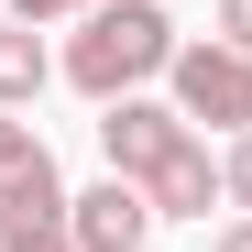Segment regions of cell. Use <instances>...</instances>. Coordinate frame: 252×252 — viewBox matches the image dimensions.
Returning <instances> with one entry per match:
<instances>
[{"label":"cell","mask_w":252,"mask_h":252,"mask_svg":"<svg viewBox=\"0 0 252 252\" xmlns=\"http://www.w3.org/2000/svg\"><path fill=\"white\" fill-rule=\"evenodd\" d=\"M164 66H176V22H164V0H99V11L77 22V44L55 55V77L88 88L99 110L132 99L143 77H164Z\"/></svg>","instance_id":"1"},{"label":"cell","mask_w":252,"mask_h":252,"mask_svg":"<svg viewBox=\"0 0 252 252\" xmlns=\"http://www.w3.org/2000/svg\"><path fill=\"white\" fill-rule=\"evenodd\" d=\"M164 77H176V121H187V132H197V121H208V132H252V55L241 44H176Z\"/></svg>","instance_id":"2"},{"label":"cell","mask_w":252,"mask_h":252,"mask_svg":"<svg viewBox=\"0 0 252 252\" xmlns=\"http://www.w3.org/2000/svg\"><path fill=\"white\" fill-rule=\"evenodd\" d=\"M176 143H197L187 121H176V99H110V110H99V154H110V176H132V187H143Z\"/></svg>","instance_id":"3"},{"label":"cell","mask_w":252,"mask_h":252,"mask_svg":"<svg viewBox=\"0 0 252 252\" xmlns=\"http://www.w3.org/2000/svg\"><path fill=\"white\" fill-rule=\"evenodd\" d=\"M66 230H77V252H143L154 241V197L132 176H99L88 197H66Z\"/></svg>","instance_id":"4"},{"label":"cell","mask_w":252,"mask_h":252,"mask_svg":"<svg viewBox=\"0 0 252 252\" xmlns=\"http://www.w3.org/2000/svg\"><path fill=\"white\" fill-rule=\"evenodd\" d=\"M143 197H154V220H208V208L230 197V187H220V154H208V143H176V154L143 176Z\"/></svg>","instance_id":"5"},{"label":"cell","mask_w":252,"mask_h":252,"mask_svg":"<svg viewBox=\"0 0 252 252\" xmlns=\"http://www.w3.org/2000/svg\"><path fill=\"white\" fill-rule=\"evenodd\" d=\"M55 77V55H44V33L33 22H0V110H22L33 88Z\"/></svg>","instance_id":"6"},{"label":"cell","mask_w":252,"mask_h":252,"mask_svg":"<svg viewBox=\"0 0 252 252\" xmlns=\"http://www.w3.org/2000/svg\"><path fill=\"white\" fill-rule=\"evenodd\" d=\"M0 252H77L66 220H0Z\"/></svg>","instance_id":"7"},{"label":"cell","mask_w":252,"mask_h":252,"mask_svg":"<svg viewBox=\"0 0 252 252\" xmlns=\"http://www.w3.org/2000/svg\"><path fill=\"white\" fill-rule=\"evenodd\" d=\"M33 164H44V143H33V121H11V110H0V187H11V176H33Z\"/></svg>","instance_id":"8"},{"label":"cell","mask_w":252,"mask_h":252,"mask_svg":"<svg viewBox=\"0 0 252 252\" xmlns=\"http://www.w3.org/2000/svg\"><path fill=\"white\" fill-rule=\"evenodd\" d=\"M99 11V0H11V22H33V33H44V22H88Z\"/></svg>","instance_id":"9"},{"label":"cell","mask_w":252,"mask_h":252,"mask_svg":"<svg viewBox=\"0 0 252 252\" xmlns=\"http://www.w3.org/2000/svg\"><path fill=\"white\" fill-rule=\"evenodd\" d=\"M220 187H230V197L252 208V132H230V154H220Z\"/></svg>","instance_id":"10"},{"label":"cell","mask_w":252,"mask_h":252,"mask_svg":"<svg viewBox=\"0 0 252 252\" xmlns=\"http://www.w3.org/2000/svg\"><path fill=\"white\" fill-rule=\"evenodd\" d=\"M220 44H241V55H252V0H220Z\"/></svg>","instance_id":"11"},{"label":"cell","mask_w":252,"mask_h":252,"mask_svg":"<svg viewBox=\"0 0 252 252\" xmlns=\"http://www.w3.org/2000/svg\"><path fill=\"white\" fill-rule=\"evenodd\" d=\"M208 252H252V220H230V230H220V241H208Z\"/></svg>","instance_id":"12"},{"label":"cell","mask_w":252,"mask_h":252,"mask_svg":"<svg viewBox=\"0 0 252 252\" xmlns=\"http://www.w3.org/2000/svg\"><path fill=\"white\" fill-rule=\"evenodd\" d=\"M0 22H11V0H0Z\"/></svg>","instance_id":"13"}]
</instances>
